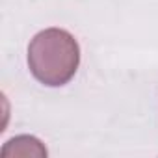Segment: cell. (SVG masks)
I'll use <instances>...</instances> for the list:
<instances>
[{
	"instance_id": "1",
	"label": "cell",
	"mask_w": 158,
	"mask_h": 158,
	"mask_svg": "<svg viewBox=\"0 0 158 158\" xmlns=\"http://www.w3.org/2000/svg\"><path fill=\"white\" fill-rule=\"evenodd\" d=\"M80 65V47L73 34L61 28H47L28 45V67L37 82L48 88L69 84Z\"/></svg>"
},
{
	"instance_id": "2",
	"label": "cell",
	"mask_w": 158,
	"mask_h": 158,
	"mask_svg": "<svg viewBox=\"0 0 158 158\" xmlns=\"http://www.w3.org/2000/svg\"><path fill=\"white\" fill-rule=\"evenodd\" d=\"M48 152H47V147L35 138V136H28V134H23V136H15L11 138L10 141L4 143L2 147V156L4 158H11V156H37V158H45Z\"/></svg>"
}]
</instances>
